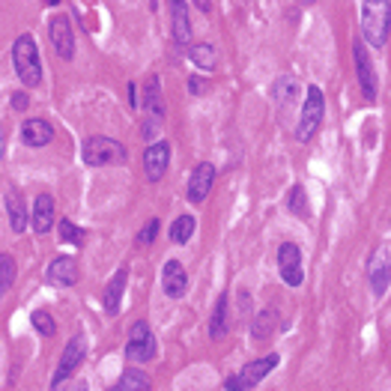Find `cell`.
<instances>
[{"instance_id":"cell-1","label":"cell","mask_w":391,"mask_h":391,"mask_svg":"<svg viewBox=\"0 0 391 391\" xmlns=\"http://www.w3.org/2000/svg\"><path fill=\"white\" fill-rule=\"evenodd\" d=\"M391 36V0H362V39L383 48Z\"/></svg>"},{"instance_id":"cell-2","label":"cell","mask_w":391,"mask_h":391,"mask_svg":"<svg viewBox=\"0 0 391 391\" xmlns=\"http://www.w3.org/2000/svg\"><path fill=\"white\" fill-rule=\"evenodd\" d=\"M13 66H15V75L24 87H39L42 84V63H39V51H36V42L30 33H22L13 45Z\"/></svg>"},{"instance_id":"cell-3","label":"cell","mask_w":391,"mask_h":391,"mask_svg":"<svg viewBox=\"0 0 391 391\" xmlns=\"http://www.w3.org/2000/svg\"><path fill=\"white\" fill-rule=\"evenodd\" d=\"M128 158V149L114 138L93 135L84 144V162L90 167H108V165H123Z\"/></svg>"},{"instance_id":"cell-4","label":"cell","mask_w":391,"mask_h":391,"mask_svg":"<svg viewBox=\"0 0 391 391\" xmlns=\"http://www.w3.org/2000/svg\"><path fill=\"white\" fill-rule=\"evenodd\" d=\"M323 114H326V96L317 84H310L308 96H305V105H302V117H299V126H296V140L308 144V140L319 132Z\"/></svg>"},{"instance_id":"cell-5","label":"cell","mask_w":391,"mask_h":391,"mask_svg":"<svg viewBox=\"0 0 391 391\" xmlns=\"http://www.w3.org/2000/svg\"><path fill=\"white\" fill-rule=\"evenodd\" d=\"M158 353V344H156V335L153 328H149V323H144V319H138V323L128 328V340H126V358L128 362H153Z\"/></svg>"},{"instance_id":"cell-6","label":"cell","mask_w":391,"mask_h":391,"mask_svg":"<svg viewBox=\"0 0 391 391\" xmlns=\"http://www.w3.org/2000/svg\"><path fill=\"white\" fill-rule=\"evenodd\" d=\"M165 114H167V108L162 99V81H158V75H149L144 81V117H147L144 135H153L165 123Z\"/></svg>"},{"instance_id":"cell-7","label":"cell","mask_w":391,"mask_h":391,"mask_svg":"<svg viewBox=\"0 0 391 391\" xmlns=\"http://www.w3.org/2000/svg\"><path fill=\"white\" fill-rule=\"evenodd\" d=\"M353 60H356V75H358V90L367 102L376 99V90H379V81H376V69H374V60L367 54V42L365 39H356L353 42Z\"/></svg>"},{"instance_id":"cell-8","label":"cell","mask_w":391,"mask_h":391,"mask_svg":"<svg viewBox=\"0 0 391 391\" xmlns=\"http://www.w3.org/2000/svg\"><path fill=\"white\" fill-rule=\"evenodd\" d=\"M278 272L287 287H302L305 269H302V248L296 242H281L278 248Z\"/></svg>"},{"instance_id":"cell-9","label":"cell","mask_w":391,"mask_h":391,"mask_svg":"<svg viewBox=\"0 0 391 391\" xmlns=\"http://www.w3.org/2000/svg\"><path fill=\"white\" fill-rule=\"evenodd\" d=\"M84 353H87V340H84V335H75V338L66 344L63 356H60V365H57V370H54L51 388H60V385H63L69 376L75 374L78 367H81V362H84Z\"/></svg>"},{"instance_id":"cell-10","label":"cell","mask_w":391,"mask_h":391,"mask_svg":"<svg viewBox=\"0 0 391 391\" xmlns=\"http://www.w3.org/2000/svg\"><path fill=\"white\" fill-rule=\"evenodd\" d=\"M170 9V33L176 45H192V9L188 0H167Z\"/></svg>"},{"instance_id":"cell-11","label":"cell","mask_w":391,"mask_h":391,"mask_svg":"<svg viewBox=\"0 0 391 391\" xmlns=\"http://www.w3.org/2000/svg\"><path fill=\"white\" fill-rule=\"evenodd\" d=\"M167 165H170L167 140H156V144L144 153V174H147L149 183H162L165 174H167Z\"/></svg>"},{"instance_id":"cell-12","label":"cell","mask_w":391,"mask_h":391,"mask_svg":"<svg viewBox=\"0 0 391 391\" xmlns=\"http://www.w3.org/2000/svg\"><path fill=\"white\" fill-rule=\"evenodd\" d=\"M48 33H51L54 51L60 54V60H72L75 57V33H72V22H69L66 15H54Z\"/></svg>"},{"instance_id":"cell-13","label":"cell","mask_w":391,"mask_h":391,"mask_svg":"<svg viewBox=\"0 0 391 391\" xmlns=\"http://www.w3.org/2000/svg\"><path fill=\"white\" fill-rule=\"evenodd\" d=\"M213 185H215V165L200 162L192 170V179H188V200H192V203H203L209 192H213Z\"/></svg>"},{"instance_id":"cell-14","label":"cell","mask_w":391,"mask_h":391,"mask_svg":"<svg viewBox=\"0 0 391 391\" xmlns=\"http://www.w3.org/2000/svg\"><path fill=\"white\" fill-rule=\"evenodd\" d=\"M278 362H281V358H278L275 353H269V356H263V358H254V362H248V365L236 374V376H239V383H242V391L263 383V379L278 367Z\"/></svg>"},{"instance_id":"cell-15","label":"cell","mask_w":391,"mask_h":391,"mask_svg":"<svg viewBox=\"0 0 391 391\" xmlns=\"http://www.w3.org/2000/svg\"><path fill=\"white\" fill-rule=\"evenodd\" d=\"M162 290L167 299H183L185 290H188V275H185V266L179 260H167L165 269H162Z\"/></svg>"},{"instance_id":"cell-16","label":"cell","mask_w":391,"mask_h":391,"mask_svg":"<svg viewBox=\"0 0 391 391\" xmlns=\"http://www.w3.org/2000/svg\"><path fill=\"white\" fill-rule=\"evenodd\" d=\"M51 138H54V128L48 126V119H39V117L24 119V126H22V140H24L27 147H33V149L48 147V144H51Z\"/></svg>"},{"instance_id":"cell-17","label":"cell","mask_w":391,"mask_h":391,"mask_svg":"<svg viewBox=\"0 0 391 391\" xmlns=\"http://www.w3.org/2000/svg\"><path fill=\"white\" fill-rule=\"evenodd\" d=\"M388 287H391V257L383 251L370 263V290H374L376 299H383L388 293Z\"/></svg>"},{"instance_id":"cell-18","label":"cell","mask_w":391,"mask_h":391,"mask_svg":"<svg viewBox=\"0 0 391 391\" xmlns=\"http://www.w3.org/2000/svg\"><path fill=\"white\" fill-rule=\"evenodd\" d=\"M48 281L57 287H72L78 281V263L75 257H54L48 263Z\"/></svg>"},{"instance_id":"cell-19","label":"cell","mask_w":391,"mask_h":391,"mask_svg":"<svg viewBox=\"0 0 391 391\" xmlns=\"http://www.w3.org/2000/svg\"><path fill=\"white\" fill-rule=\"evenodd\" d=\"M6 209H9V224H13L15 233H24V227H27V203H24V194L18 192L15 185H9L6 188Z\"/></svg>"},{"instance_id":"cell-20","label":"cell","mask_w":391,"mask_h":391,"mask_svg":"<svg viewBox=\"0 0 391 391\" xmlns=\"http://www.w3.org/2000/svg\"><path fill=\"white\" fill-rule=\"evenodd\" d=\"M30 224H33L36 233H48L54 224V197L51 194H39L36 203H33V218H30Z\"/></svg>"},{"instance_id":"cell-21","label":"cell","mask_w":391,"mask_h":391,"mask_svg":"<svg viewBox=\"0 0 391 391\" xmlns=\"http://www.w3.org/2000/svg\"><path fill=\"white\" fill-rule=\"evenodd\" d=\"M126 281H128V269H119L105 287V310L111 317L119 314V302H123V293H126Z\"/></svg>"},{"instance_id":"cell-22","label":"cell","mask_w":391,"mask_h":391,"mask_svg":"<svg viewBox=\"0 0 391 391\" xmlns=\"http://www.w3.org/2000/svg\"><path fill=\"white\" fill-rule=\"evenodd\" d=\"M230 332V310H227V293L218 296L215 310H213V319H209V338L213 340H222Z\"/></svg>"},{"instance_id":"cell-23","label":"cell","mask_w":391,"mask_h":391,"mask_svg":"<svg viewBox=\"0 0 391 391\" xmlns=\"http://www.w3.org/2000/svg\"><path fill=\"white\" fill-rule=\"evenodd\" d=\"M188 57H192V63L200 66L203 72H213L215 63H218V54H215V45L209 42H197V45H188Z\"/></svg>"},{"instance_id":"cell-24","label":"cell","mask_w":391,"mask_h":391,"mask_svg":"<svg viewBox=\"0 0 391 391\" xmlns=\"http://www.w3.org/2000/svg\"><path fill=\"white\" fill-rule=\"evenodd\" d=\"M147 388H149V376L144 374V370H138V367L123 370L119 383L114 385V391H147Z\"/></svg>"},{"instance_id":"cell-25","label":"cell","mask_w":391,"mask_h":391,"mask_svg":"<svg viewBox=\"0 0 391 391\" xmlns=\"http://www.w3.org/2000/svg\"><path fill=\"white\" fill-rule=\"evenodd\" d=\"M275 328H278V314H275L272 308H266L263 314H260V317L254 319V332H251V338L260 344V340H269V338H272V335H275Z\"/></svg>"},{"instance_id":"cell-26","label":"cell","mask_w":391,"mask_h":391,"mask_svg":"<svg viewBox=\"0 0 391 391\" xmlns=\"http://www.w3.org/2000/svg\"><path fill=\"white\" fill-rule=\"evenodd\" d=\"M194 227H197V222H194V215H179L174 224H170V239H174L176 245H185L188 239H192V233H194Z\"/></svg>"},{"instance_id":"cell-27","label":"cell","mask_w":391,"mask_h":391,"mask_svg":"<svg viewBox=\"0 0 391 391\" xmlns=\"http://www.w3.org/2000/svg\"><path fill=\"white\" fill-rule=\"evenodd\" d=\"M15 275H18L15 260L9 257V254H0V296L9 293V287L15 284Z\"/></svg>"},{"instance_id":"cell-28","label":"cell","mask_w":391,"mask_h":391,"mask_svg":"<svg viewBox=\"0 0 391 391\" xmlns=\"http://www.w3.org/2000/svg\"><path fill=\"white\" fill-rule=\"evenodd\" d=\"M293 99H296V81L293 78H278L275 81V102L281 108H290L293 105Z\"/></svg>"},{"instance_id":"cell-29","label":"cell","mask_w":391,"mask_h":391,"mask_svg":"<svg viewBox=\"0 0 391 391\" xmlns=\"http://www.w3.org/2000/svg\"><path fill=\"white\" fill-rule=\"evenodd\" d=\"M30 323H33V328H36L39 335H48V338H51V335L57 332V323H54V317L48 314V310H33Z\"/></svg>"},{"instance_id":"cell-30","label":"cell","mask_w":391,"mask_h":391,"mask_svg":"<svg viewBox=\"0 0 391 391\" xmlns=\"http://www.w3.org/2000/svg\"><path fill=\"white\" fill-rule=\"evenodd\" d=\"M287 209L299 218H308V203H305V188L302 185H293V192L287 197Z\"/></svg>"},{"instance_id":"cell-31","label":"cell","mask_w":391,"mask_h":391,"mask_svg":"<svg viewBox=\"0 0 391 391\" xmlns=\"http://www.w3.org/2000/svg\"><path fill=\"white\" fill-rule=\"evenodd\" d=\"M60 239H63V242H72V245H84V230L72 224L69 218H63V222H60Z\"/></svg>"},{"instance_id":"cell-32","label":"cell","mask_w":391,"mask_h":391,"mask_svg":"<svg viewBox=\"0 0 391 391\" xmlns=\"http://www.w3.org/2000/svg\"><path fill=\"white\" fill-rule=\"evenodd\" d=\"M156 233H158V218H149L147 227L138 233V245H153L156 242Z\"/></svg>"},{"instance_id":"cell-33","label":"cell","mask_w":391,"mask_h":391,"mask_svg":"<svg viewBox=\"0 0 391 391\" xmlns=\"http://www.w3.org/2000/svg\"><path fill=\"white\" fill-rule=\"evenodd\" d=\"M13 108H15V111H27V108H30V96L27 93H15L13 96Z\"/></svg>"},{"instance_id":"cell-34","label":"cell","mask_w":391,"mask_h":391,"mask_svg":"<svg viewBox=\"0 0 391 391\" xmlns=\"http://www.w3.org/2000/svg\"><path fill=\"white\" fill-rule=\"evenodd\" d=\"M188 90H192L194 96H203L206 93V81H200V78H188Z\"/></svg>"},{"instance_id":"cell-35","label":"cell","mask_w":391,"mask_h":391,"mask_svg":"<svg viewBox=\"0 0 391 391\" xmlns=\"http://www.w3.org/2000/svg\"><path fill=\"white\" fill-rule=\"evenodd\" d=\"M227 391H242V383H239V376H230L227 383H224Z\"/></svg>"},{"instance_id":"cell-36","label":"cell","mask_w":391,"mask_h":391,"mask_svg":"<svg viewBox=\"0 0 391 391\" xmlns=\"http://www.w3.org/2000/svg\"><path fill=\"white\" fill-rule=\"evenodd\" d=\"M128 105L138 108V84H128Z\"/></svg>"},{"instance_id":"cell-37","label":"cell","mask_w":391,"mask_h":391,"mask_svg":"<svg viewBox=\"0 0 391 391\" xmlns=\"http://www.w3.org/2000/svg\"><path fill=\"white\" fill-rule=\"evenodd\" d=\"M192 3L200 9V13H209V9H213V0H192Z\"/></svg>"},{"instance_id":"cell-38","label":"cell","mask_w":391,"mask_h":391,"mask_svg":"<svg viewBox=\"0 0 391 391\" xmlns=\"http://www.w3.org/2000/svg\"><path fill=\"white\" fill-rule=\"evenodd\" d=\"M0 156H3V128H0Z\"/></svg>"},{"instance_id":"cell-39","label":"cell","mask_w":391,"mask_h":391,"mask_svg":"<svg viewBox=\"0 0 391 391\" xmlns=\"http://www.w3.org/2000/svg\"><path fill=\"white\" fill-rule=\"evenodd\" d=\"M60 3V0H45V6H57Z\"/></svg>"},{"instance_id":"cell-40","label":"cell","mask_w":391,"mask_h":391,"mask_svg":"<svg viewBox=\"0 0 391 391\" xmlns=\"http://www.w3.org/2000/svg\"><path fill=\"white\" fill-rule=\"evenodd\" d=\"M305 3H317V0H305Z\"/></svg>"}]
</instances>
